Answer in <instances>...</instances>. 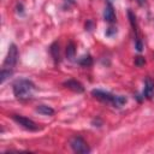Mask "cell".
Listing matches in <instances>:
<instances>
[{
    "instance_id": "cell-10",
    "label": "cell",
    "mask_w": 154,
    "mask_h": 154,
    "mask_svg": "<svg viewBox=\"0 0 154 154\" xmlns=\"http://www.w3.org/2000/svg\"><path fill=\"white\" fill-rule=\"evenodd\" d=\"M126 102V99L124 97V96H120V95H116L114 96V100H113V106H116V107H120V106H123L124 103Z\"/></svg>"
},
{
    "instance_id": "cell-7",
    "label": "cell",
    "mask_w": 154,
    "mask_h": 154,
    "mask_svg": "<svg viewBox=\"0 0 154 154\" xmlns=\"http://www.w3.org/2000/svg\"><path fill=\"white\" fill-rule=\"evenodd\" d=\"M144 95L148 99H152L154 96V82L149 78L146 79V84H144Z\"/></svg>"
},
{
    "instance_id": "cell-4",
    "label": "cell",
    "mask_w": 154,
    "mask_h": 154,
    "mask_svg": "<svg viewBox=\"0 0 154 154\" xmlns=\"http://www.w3.org/2000/svg\"><path fill=\"white\" fill-rule=\"evenodd\" d=\"M12 118H13L19 125H22L23 128H25V129H28V130H30V131H36V130H38V125H37L35 122H32L31 119H29V118H25V117L18 116V114H13Z\"/></svg>"
},
{
    "instance_id": "cell-13",
    "label": "cell",
    "mask_w": 154,
    "mask_h": 154,
    "mask_svg": "<svg viewBox=\"0 0 154 154\" xmlns=\"http://www.w3.org/2000/svg\"><path fill=\"white\" fill-rule=\"evenodd\" d=\"M51 51H52V54H53L54 59H58V58H59V48L57 47V43H54V45L52 46Z\"/></svg>"
},
{
    "instance_id": "cell-5",
    "label": "cell",
    "mask_w": 154,
    "mask_h": 154,
    "mask_svg": "<svg viewBox=\"0 0 154 154\" xmlns=\"http://www.w3.org/2000/svg\"><path fill=\"white\" fill-rule=\"evenodd\" d=\"M91 94H93L96 99L102 100V101H106V102H111V103L113 102L114 96H116V95H112L111 93H107V91H103V90H100V89H95V90H93Z\"/></svg>"
},
{
    "instance_id": "cell-9",
    "label": "cell",
    "mask_w": 154,
    "mask_h": 154,
    "mask_svg": "<svg viewBox=\"0 0 154 154\" xmlns=\"http://www.w3.org/2000/svg\"><path fill=\"white\" fill-rule=\"evenodd\" d=\"M36 111H37L38 113L46 114V116H52V114L54 113L53 108H51V107H48V106H46V105H40V106L36 108Z\"/></svg>"
},
{
    "instance_id": "cell-3",
    "label": "cell",
    "mask_w": 154,
    "mask_h": 154,
    "mask_svg": "<svg viewBox=\"0 0 154 154\" xmlns=\"http://www.w3.org/2000/svg\"><path fill=\"white\" fill-rule=\"evenodd\" d=\"M17 59H18V49L14 45H11L7 57L5 59V63H4V69H8L12 71V69L14 67V65L17 63Z\"/></svg>"
},
{
    "instance_id": "cell-8",
    "label": "cell",
    "mask_w": 154,
    "mask_h": 154,
    "mask_svg": "<svg viewBox=\"0 0 154 154\" xmlns=\"http://www.w3.org/2000/svg\"><path fill=\"white\" fill-rule=\"evenodd\" d=\"M103 18L107 20V22H113L116 16H114V11H113V7L111 4H107L106 7H105V11H103Z\"/></svg>"
},
{
    "instance_id": "cell-11",
    "label": "cell",
    "mask_w": 154,
    "mask_h": 154,
    "mask_svg": "<svg viewBox=\"0 0 154 154\" xmlns=\"http://www.w3.org/2000/svg\"><path fill=\"white\" fill-rule=\"evenodd\" d=\"M66 55H67V58L70 60H72L75 58V45L72 42L69 43L67 47H66Z\"/></svg>"
},
{
    "instance_id": "cell-2",
    "label": "cell",
    "mask_w": 154,
    "mask_h": 154,
    "mask_svg": "<svg viewBox=\"0 0 154 154\" xmlns=\"http://www.w3.org/2000/svg\"><path fill=\"white\" fill-rule=\"evenodd\" d=\"M70 146L76 153H81V154L89 153V150H90L88 144L85 143V141L82 137H78V136H75L70 140Z\"/></svg>"
},
{
    "instance_id": "cell-14",
    "label": "cell",
    "mask_w": 154,
    "mask_h": 154,
    "mask_svg": "<svg viewBox=\"0 0 154 154\" xmlns=\"http://www.w3.org/2000/svg\"><path fill=\"white\" fill-rule=\"evenodd\" d=\"M135 64H136L137 66L143 65V64H144V58H142V57H137L136 60H135Z\"/></svg>"
},
{
    "instance_id": "cell-12",
    "label": "cell",
    "mask_w": 154,
    "mask_h": 154,
    "mask_svg": "<svg viewBox=\"0 0 154 154\" xmlns=\"http://www.w3.org/2000/svg\"><path fill=\"white\" fill-rule=\"evenodd\" d=\"M79 64H81V65H84V66L90 65V64H91V58H90V55H84V57H82V58L79 59Z\"/></svg>"
},
{
    "instance_id": "cell-1",
    "label": "cell",
    "mask_w": 154,
    "mask_h": 154,
    "mask_svg": "<svg viewBox=\"0 0 154 154\" xmlns=\"http://www.w3.org/2000/svg\"><path fill=\"white\" fill-rule=\"evenodd\" d=\"M34 84L29 79H18L13 84V93L17 99L25 100L32 95Z\"/></svg>"
},
{
    "instance_id": "cell-15",
    "label": "cell",
    "mask_w": 154,
    "mask_h": 154,
    "mask_svg": "<svg viewBox=\"0 0 154 154\" xmlns=\"http://www.w3.org/2000/svg\"><path fill=\"white\" fill-rule=\"evenodd\" d=\"M64 1H66V2H70V4H73V0H64Z\"/></svg>"
},
{
    "instance_id": "cell-6",
    "label": "cell",
    "mask_w": 154,
    "mask_h": 154,
    "mask_svg": "<svg viewBox=\"0 0 154 154\" xmlns=\"http://www.w3.org/2000/svg\"><path fill=\"white\" fill-rule=\"evenodd\" d=\"M64 85H66L69 89H71V90H73V91H77V93H82V91L84 90L83 85H82L79 82L75 81V79H69V81L64 82Z\"/></svg>"
}]
</instances>
